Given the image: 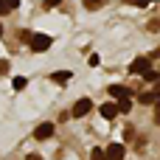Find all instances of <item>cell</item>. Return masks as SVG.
I'll use <instances>...</instances> for the list:
<instances>
[{"instance_id":"1","label":"cell","mask_w":160,"mask_h":160,"mask_svg":"<svg viewBox=\"0 0 160 160\" xmlns=\"http://www.w3.org/2000/svg\"><path fill=\"white\" fill-rule=\"evenodd\" d=\"M51 42H53V39H51L48 34H31V48H34V51H39V53H42V51H48V48H51Z\"/></svg>"},{"instance_id":"2","label":"cell","mask_w":160,"mask_h":160,"mask_svg":"<svg viewBox=\"0 0 160 160\" xmlns=\"http://www.w3.org/2000/svg\"><path fill=\"white\" fill-rule=\"evenodd\" d=\"M104 155H107V160H124L127 146H121V143H110V146L104 149Z\"/></svg>"},{"instance_id":"3","label":"cell","mask_w":160,"mask_h":160,"mask_svg":"<svg viewBox=\"0 0 160 160\" xmlns=\"http://www.w3.org/2000/svg\"><path fill=\"white\" fill-rule=\"evenodd\" d=\"M146 70H152V68H149V59H146V56H138V59L129 65V73H135V76H143Z\"/></svg>"},{"instance_id":"4","label":"cell","mask_w":160,"mask_h":160,"mask_svg":"<svg viewBox=\"0 0 160 160\" xmlns=\"http://www.w3.org/2000/svg\"><path fill=\"white\" fill-rule=\"evenodd\" d=\"M90 107H93V101H90V98H79V101L73 104V112H70V115H73V118H82V115H87V112H90Z\"/></svg>"},{"instance_id":"5","label":"cell","mask_w":160,"mask_h":160,"mask_svg":"<svg viewBox=\"0 0 160 160\" xmlns=\"http://www.w3.org/2000/svg\"><path fill=\"white\" fill-rule=\"evenodd\" d=\"M34 138H37V141H48V138H53V124H39V127L34 129Z\"/></svg>"},{"instance_id":"6","label":"cell","mask_w":160,"mask_h":160,"mask_svg":"<svg viewBox=\"0 0 160 160\" xmlns=\"http://www.w3.org/2000/svg\"><path fill=\"white\" fill-rule=\"evenodd\" d=\"M110 96L121 101V98H129V90H127L124 84H110Z\"/></svg>"},{"instance_id":"7","label":"cell","mask_w":160,"mask_h":160,"mask_svg":"<svg viewBox=\"0 0 160 160\" xmlns=\"http://www.w3.org/2000/svg\"><path fill=\"white\" fill-rule=\"evenodd\" d=\"M115 115H118L115 104H101V118H115Z\"/></svg>"},{"instance_id":"8","label":"cell","mask_w":160,"mask_h":160,"mask_svg":"<svg viewBox=\"0 0 160 160\" xmlns=\"http://www.w3.org/2000/svg\"><path fill=\"white\" fill-rule=\"evenodd\" d=\"M68 79H70V70H59V73L51 76V82H56V84H65Z\"/></svg>"},{"instance_id":"9","label":"cell","mask_w":160,"mask_h":160,"mask_svg":"<svg viewBox=\"0 0 160 160\" xmlns=\"http://www.w3.org/2000/svg\"><path fill=\"white\" fill-rule=\"evenodd\" d=\"M25 84H28V79H25V76H14V82H11V87H14V90H22Z\"/></svg>"},{"instance_id":"10","label":"cell","mask_w":160,"mask_h":160,"mask_svg":"<svg viewBox=\"0 0 160 160\" xmlns=\"http://www.w3.org/2000/svg\"><path fill=\"white\" fill-rule=\"evenodd\" d=\"M115 107H118V112H129V110H132V101H129V98H121Z\"/></svg>"},{"instance_id":"11","label":"cell","mask_w":160,"mask_h":160,"mask_svg":"<svg viewBox=\"0 0 160 160\" xmlns=\"http://www.w3.org/2000/svg\"><path fill=\"white\" fill-rule=\"evenodd\" d=\"M90 160H107L104 149H93V152H90Z\"/></svg>"},{"instance_id":"12","label":"cell","mask_w":160,"mask_h":160,"mask_svg":"<svg viewBox=\"0 0 160 160\" xmlns=\"http://www.w3.org/2000/svg\"><path fill=\"white\" fill-rule=\"evenodd\" d=\"M84 6H87V8H101L104 0H84Z\"/></svg>"},{"instance_id":"13","label":"cell","mask_w":160,"mask_h":160,"mask_svg":"<svg viewBox=\"0 0 160 160\" xmlns=\"http://www.w3.org/2000/svg\"><path fill=\"white\" fill-rule=\"evenodd\" d=\"M143 79H146V82H158L160 76L155 73V70H146V73H143Z\"/></svg>"},{"instance_id":"14","label":"cell","mask_w":160,"mask_h":160,"mask_svg":"<svg viewBox=\"0 0 160 160\" xmlns=\"http://www.w3.org/2000/svg\"><path fill=\"white\" fill-rule=\"evenodd\" d=\"M129 6H141L143 8V6H149V0H129Z\"/></svg>"},{"instance_id":"15","label":"cell","mask_w":160,"mask_h":160,"mask_svg":"<svg viewBox=\"0 0 160 160\" xmlns=\"http://www.w3.org/2000/svg\"><path fill=\"white\" fill-rule=\"evenodd\" d=\"M155 121H158V124H160V98H158V101H155Z\"/></svg>"},{"instance_id":"16","label":"cell","mask_w":160,"mask_h":160,"mask_svg":"<svg viewBox=\"0 0 160 160\" xmlns=\"http://www.w3.org/2000/svg\"><path fill=\"white\" fill-rule=\"evenodd\" d=\"M62 0H45V8H53V6H59Z\"/></svg>"},{"instance_id":"17","label":"cell","mask_w":160,"mask_h":160,"mask_svg":"<svg viewBox=\"0 0 160 160\" xmlns=\"http://www.w3.org/2000/svg\"><path fill=\"white\" fill-rule=\"evenodd\" d=\"M6 70H8V62H6V59H0V73H6Z\"/></svg>"},{"instance_id":"18","label":"cell","mask_w":160,"mask_h":160,"mask_svg":"<svg viewBox=\"0 0 160 160\" xmlns=\"http://www.w3.org/2000/svg\"><path fill=\"white\" fill-rule=\"evenodd\" d=\"M6 6H8V8H17V6H20V0H6Z\"/></svg>"},{"instance_id":"19","label":"cell","mask_w":160,"mask_h":160,"mask_svg":"<svg viewBox=\"0 0 160 160\" xmlns=\"http://www.w3.org/2000/svg\"><path fill=\"white\" fill-rule=\"evenodd\" d=\"M8 11V6H6V0H0V14H6Z\"/></svg>"},{"instance_id":"20","label":"cell","mask_w":160,"mask_h":160,"mask_svg":"<svg viewBox=\"0 0 160 160\" xmlns=\"http://www.w3.org/2000/svg\"><path fill=\"white\" fill-rule=\"evenodd\" d=\"M25 160H42V158H39V155H28Z\"/></svg>"},{"instance_id":"21","label":"cell","mask_w":160,"mask_h":160,"mask_svg":"<svg viewBox=\"0 0 160 160\" xmlns=\"http://www.w3.org/2000/svg\"><path fill=\"white\" fill-rule=\"evenodd\" d=\"M0 37H3V25H0Z\"/></svg>"}]
</instances>
